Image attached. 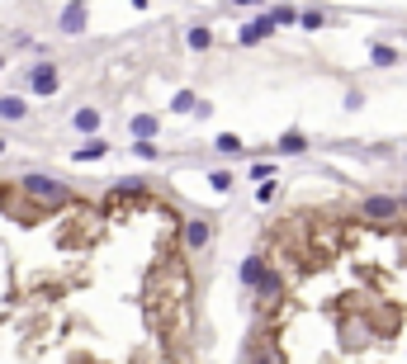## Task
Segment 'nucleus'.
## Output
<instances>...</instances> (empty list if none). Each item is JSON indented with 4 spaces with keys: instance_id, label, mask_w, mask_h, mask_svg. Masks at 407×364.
I'll return each mask as SVG.
<instances>
[{
    "instance_id": "obj_1",
    "label": "nucleus",
    "mask_w": 407,
    "mask_h": 364,
    "mask_svg": "<svg viewBox=\"0 0 407 364\" xmlns=\"http://www.w3.org/2000/svg\"><path fill=\"white\" fill-rule=\"evenodd\" d=\"M24 190H29L33 199H52V204L66 199V185H62V180H52V175H24Z\"/></svg>"
},
{
    "instance_id": "obj_2",
    "label": "nucleus",
    "mask_w": 407,
    "mask_h": 364,
    "mask_svg": "<svg viewBox=\"0 0 407 364\" xmlns=\"http://www.w3.org/2000/svg\"><path fill=\"white\" fill-rule=\"evenodd\" d=\"M29 90L33 95H52V90H57V66L52 62H38V66H29Z\"/></svg>"
},
{
    "instance_id": "obj_3",
    "label": "nucleus",
    "mask_w": 407,
    "mask_h": 364,
    "mask_svg": "<svg viewBox=\"0 0 407 364\" xmlns=\"http://www.w3.org/2000/svg\"><path fill=\"white\" fill-rule=\"evenodd\" d=\"M24 114H29V104H24L19 95H5V99H0V119H5V123H19Z\"/></svg>"
},
{
    "instance_id": "obj_4",
    "label": "nucleus",
    "mask_w": 407,
    "mask_h": 364,
    "mask_svg": "<svg viewBox=\"0 0 407 364\" xmlns=\"http://www.w3.org/2000/svg\"><path fill=\"white\" fill-rule=\"evenodd\" d=\"M270 33H275V19H256V24L242 29V43H261V38H270Z\"/></svg>"
},
{
    "instance_id": "obj_5",
    "label": "nucleus",
    "mask_w": 407,
    "mask_h": 364,
    "mask_svg": "<svg viewBox=\"0 0 407 364\" xmlns=\"http://www.w3.org/2000/svg\"><path fill=\"white\" fill-rule=\"evenodd\" d=\"M365 218H398V199H370Z\"/></svg>"
},
{
    "instance_id": "obj_6",
    "label": "nucleus",
    "mask_w": 407,
    "mask_h": 364,
    "mask_svg": "<svg viewBox=\"0 0 407 364\" xmlns=\"http://www.w3.org/2000/svg\"><path fill=\"white\" fill-rule=\"evenodd\" d=\"M62 29H66V33H81V29H85V5H66V10H62Z\"/></svg>"
},
{
    "instance_id": "obj_7",
    "label": "nucleus",
    "mask_w": 407,
    "mask_h": 364,
    "mask_svg": "<svg viewBox=\"0 0 407 364\" xmlns=\"http://www.w3.org/2000/svg\"><path fill=\"white\" fill-rule=\"evenodd\" d=\"M185 246H208V222H185Z\"/></svg>"
},
{
    "instance_id": "obj_8",
    "label": "nucleus",
    "mask_w": 407,
    "mask_h": 364,
    "mask_svg": "<svg viewBox=\"0 0 407 364\" xmlns=\"http://www.w3.org/2000/svg\"><path fill=\"white\" fill-rule=\"evenodd\" d=\"M105 152H110V142H100V138H90V142H85V147L76 152V161H95V157H105Z\"/></svg>"
},
{
    "instance_id": "obj_9",
    "label": "nucleus",
    "mask_w": 407,
    "mask_h": 364,
    "mask_svg": "<svg viewBox=\"0 0 407 364\" xmlns=\"http://www.w3.org/2000/svg\"><path fill=\"white\" fill-rule=\"evenodd\" d=\"M185 38H189V48H194V52H204L208 43H213V33H208V29H189Z\"/></svg>"
},
{
    "instance_id": "obj_10",
    "label": "nucleus",
    "mask_w": 407,
    "mask_h": 364,
    "mask_svg": "<svg viewBox=\"0 0 407 364\" xmlns=\"http://www.w3.org/2000/svg\"><path fill=\"white\" fill-rule=\"evenodd\" d=\"M76 128H81V133H95V128H100V114H95V109H81V114H76Z\"/></svg>"
},
{
    "instance_id": "obj_11",
    "label": "nucleus",
    "mask_w": 407,
    "mask_h": 364,
    "mask_svg": "<svg viewBox=\"0 0 407 364\" xmlns=\"http://www.w3.org/2000/svg\"><path fill=\"white\" fill-rule=\"evenodd\" d=\"M303 147H308V142H303V133H284V138H280V152H303Z\"/></svg>"
},
{
    "instance_id": "obj_12",
    "label": "nucleus",
    "mask_w": 407,
    "mask_h": 364,
    "mask_svg": "<svg viewBox=\"0 0 407 364\" xmlns=\"http://www.w3.org/2000/svg\"><path fill=\"white\" fill-rule=\"evenodd\" d=\"M133 133H138V138H152V133H157V119H152V114H147V119H133Z\"/></svg>"
},
{
    "instance_id": "obj_13",
    "label": "nucleus",
    "mask_w": 407,
    "mask_h": 364,
    "mask_svg": "<svg viewBox=\"0 0 407 364\" xmlns=\"http://www.w3.org/2000/svg\"><path fill=\"white\" fill-rule=\"evenodd\" d=\"M171 109H175V114H189V109H194V95H189V90H180V95L171 99Z\"/></svg>"
},
{
    "instance_id": "obj_14",
    "label": "nucleus",
    "mask_w": 407,
    "mask_h": 364,
    "mask_svg": "<svg viewBox=\"0 0 407 364\" xmlns=\"http://www.w3.org/2000/svg\"><path fill=\"white\" fill-rule=\"evenodd\" d=\"M208 180H213V190H232V175H228V171H213Z\"/></svg>"
},
{
    "instance_id": "obj_15",
    "label": "nucleus",
    "mask_w": 407,
    "mask_h": 364,
    "mask_svg": "<svg viewBox=\"0 0 407 364\" xmlns=\"http://www.w3.org/2000/svg\"><path fill=\"white\" fill-rule=\"evenodd\" d=\"M142 190H147L142 180H124V185H119V194H128V199H133V194H142Z\"/></svg>"
},
{
    "instance_id": "obj_16",
    "label": "nucleus",
    "mask_w": 407,
    "mask_h": 364,
    "mask_svg": "<svg viewBox=\"0 0 407 364\" xmlns=\"http://www.w3.org/2000/svg\"><path fill=\"white\" fill-rule=\"evenodd\" d=\"M133 157H142V161H152V157H157V147H152V142H138V147H133Z\"/></svg>"
},
{
    "instance_id": "obj_17",
    "label": "nucleus",
    "mask_w": 407,
    "mask_h": 364,
    "mask_svg": "<svg viewBox=\"0 0 407 364\" xmlns=\"http://www.w3.org/2000/svg\"><path fill=\"white\" fill-rule=\"evenodd\" d=\"M0 66H5V57H0Z\"/></svg>"
},
{
    "instance_id": "obj_18",
    "label": "nucleus",
    "mask_w": 407,
    "mask_h": 364,
    "mask_svg": "<svg viewBox=\"0 0 407 364\" xmlns=\"http://www.w3.org/2000/svg\"><path fill=\"white\" fill-rule=\"evenodd\" d=\"M0 152H5V142H0Z\"/></svg>"
}]
</instances>
